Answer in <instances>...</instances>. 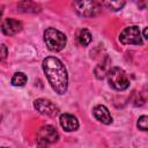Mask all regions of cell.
<instances>
[{
	"mask_svg": "<svg viewBox=\"0 0 148 148\" xmlns=\"http://www.w3.org/2000/svg\"><path fill=\"white\" fill-rule=\"evenodd\" d=\"M43 69L52 89L62 95L67 91L68 75L64 64L56 57H47L43 60Z\"/></svg>",
	"mask_w": 148,
	"mask_h": 148,
	"instance_id": "cell-1",
	"label": "cell"
},
{
	"mask_svg": "<svg viewBox=\"0 0 148 148\" xmlns=\"http://www.w3.org/2000/svg\"><path fill=\"white\" fill-rule=\"evenodd\" d=\"M44 42L50 51L58 52V51H61L66 46L67 39H66V36L61 31L54 28H47L44 31Z\"/></svg>",
	"mask_w": 148,
	"mask_h": 148,
	"instance_id": "cell-2",
	"label": "cell"
},
{
	"mask_svg": "<svg viewBox=\"0 0 148 148\" xmlns=\"http://www.w3.org/2000/svg\"><path fill=\"white\" fill-rule=\"evenodd\" d=\"M108 79H109L110 86L113 89L119 90V91L127 89L130 86V80H128L126 73L119 67L110 68V71L108 73Z\"/></svg>",
	"mask_w": 148,
	"mask_h": 148,
	"instance_id": "cell-3",
	"label": "cell"
},
{
	"mask_svg": "<svg viewBox=\"0 0 148 148\" xmlns=\"http://www.w3.org/2000/svg\"><path fill=\"white\" fill-rule=\"evenodd\" d=\"M73 8L82 17H92L99 12V6L95 0H74Z\"/></svg>",
	"mask_w": 148,
	"mask_h": 148,
	"instance_id": "cell-4",
	"label": "cell"
},
{
	"mask_svg": "<svg viewBox=\"0 0 148 148\" xmlns=\"http://www.w3.org/2000/svg\"><path fill=\"white\" fill-rule=\"evenodd\" d=\"M119 40L125 45H141L142 38H141L139 27L131 25L125 28L119 35Z\"/></svg>",
	"mask_w": 148,
	"mask_h": 148,
	"instance_id": "cell-5",
	"label": "cell"
},
{
	"mask_svg": "<svg viewBox=\"0 0 148 148\" xmlns=\"http://www.w3.org/2000/svg\"><path fill=\"white\" fill-rule=\"evenodd\" d=\"M59 134L57 130L51 125H44L37 131V143L40 146L50 145L58 141Z\"/></svg>",
	"mask_w": 148,
	"mask_h": 148,
	"instance_id": "cell-6",
	"label": "cell"
},
{
	"mask_svg": "<svg viewBox=\"0 0 148 148\" xmlns=\"http://www.w3.org/2000/svg\"><path fill=\"white\" fill-rule=\"evenodd\" d=\"M34 105H35V109L39 113H42L44 116H47V117H54V116H57L59 113L58 106L54 103H52L50 99H46V98L36 99Z\"/></svg>",
	"mask_w": 148,
	"mask_h": 148,
	"instance_id": "cell-7",
	"label": "cell"
},
{
	"mask_svg": "<svg viewBox=\"0 0 148 148\" xmlns=\"http://www.w3.org/2000/svg\"><path fill=\"white\" fill-rule=\"evenodd\" d=\"M1 30L7 36H14L22 30V23L15 18H5L1 24Z\"/></svg>",
	"mask_w": 148,
	"mask_h": 148,
	"instance_id": "cell-8",
	"label": "cell"
},
{
	"mask_svg": "<svg viewBox=\"0 0 148 148\" xmlns=\"http://www.w3.org/2000/svg\"><path fill=\"white\" fill-rule=\"evenodd\" d=\"M60 125L61 127L66 131V132H73L76 131L79 128V121L76 119V117H74L73 114L69 113H62L60 116Z\"/></svg>",
	"mask_w": 148,
	"mask_h": 148,
	"instance_id": "cell-9",
	"label": "cell"
},
{
	"mask_svg": "<svg viewBox=\"0 0 148 148\" xmlns=\"http://www.w3.org/2000/svg\"><path fill=\"white\" fill-rule=\"evenodd\" d=\"M92 113L98 121H101L105 125H109L112 123V117H111L108 108L104 105H96L92 110Z\"/></svg>",
	"mask_w": 148,
	"mask_h": 148,
	"instance_id": "cell-10",
	"label": "cell"
},
{
	"mask_svg": "<svg viewBox=\"0 0 148 148\" xmlns=\"http://www.w3.org/2000/svg\"><path fill=\"white\" fill-rule=\"evenodd\" d=\"M17 7L21 12H24V13H37L40 10V7L31 0H22L17 5Z\"/></svg>",
	"mask_w": 148,
	"mask_h": 148,
	"instance_id": "cell-11",
	"label": "cell"
},
{
	"mask_svg": "<svg viewBox=\"0 0 148 148\" xmlns=\"http://www.w3.org/2000/svg\"><path fill=\"white\" fill-rule=\"evenodd\" d=\"M76 40L81 46H87L91 42V34L87 29H80L76 34Z\"/></svg>",
	"mask_w": 148,
	"mask_h": 148,
	"instance_id": "cell-12",
	"label": "cell"
},
{
	"mask_svg": "<svg viewBox=\"0 0 148 148\" xmlns=\"http://www.w3.org/2000/svg\"><path fill=\"white\" fill-rule=\"evenodd\" d=\"M109 65H110V59L106 58L105 61H103L102 64H99V65L95 68V75H96L97 79H103V77L109 73V71H110Z\"/></svg>",
	"mask_w": 148,
	"mask_h": 148,
	"instance_id": "cell-13",
	"label": "cell"
},
{
	"mask_svg": "<svg viewBox=\"0 0 148 148\" xmlns=\"http://www.w3.org/2000/svg\"><path fill=\"white\" fill-rule=\"evenodd\" d=\"M102 2L108 9L113 10V12H118L125 6L126 0H102Z\"/></svg>",
	"mask_w": 148,
	"mask_h": 148,
	"instance_id": "cell-14",
	"label": "cell"
},
{
	"mask_svg": "<svg viewBox=\"0 0 148 148\" xmlns=\"http://www.w3.org/2000/svg\"><path fill=\"white\" fill-rule=\"evenodd\" d=\"M10 82H12V84L15 86V87H22V86H24L25 82H27V75L23 74V73H21V72H17V73H15V74L13 75Z\"/></svg>",
	"mask_w": 148,
	"mask_h": 148,
	"instance_id": "cell-15",
	"label": "cell"
},
{
	"mask_svg": "<svg viewBox=\"0 0 148 148\" xmlns=\"http://www.w3.org/2000/svg\"><path fill=\"white\" fill-rule=\"evenodd\" d=\"M131 101H132V103H133L135 106H140V105H142V104L145 103V98H143L142 95H141L140 92H138V91H133V94H132V96H131Z\"/></svg>",
	"mask_w": 148,
	"mask_h": 148,
	"instance_id": "cell-16",
	"label": "cell"
},
{
	"mask_svg": "<svg viewBox=\"0 0 148 148\" xmlns=\"http://www.w3.org/2000/svg\"><path fill=\"white\" fill-rule=\"evenodd\" d=\"M138 127L142 131H148V116H141L139 118Z\"/></svg>",
	"mask_w": 148,
	"mask_h": 148,
	"instance_id": "cell-17",
	"label": "cell"
},
{
	"mask_svg": "<svg viewBox=\"0 0 148 148\" xmlns=\"http://www.w3.org/2000/svg\"><path fill=\"white\" fill-rule=\"evenodd\" d=\"M136 3L139 6V8H142V9L148 7V0H138Z\"/></svg>",
	"mask_w": 148,
	"mask_h": 148,
	"instance_id": "cell-18",
	"label": "cell"
},
{
	"mask_svg": "<svg viewBox=\"0 0 148 148\" xmlns=\"http://www.w3.org/2000/svg\"><path fill=\"white\" fill-rule=\"evenodd\" d=\"M7 56V49H6V45H1V60H3Z\"/></svg>",
	"mask_w": 148,
	"mask_h": 148,
	"instance_id": "cell-19",
	"label": "cell"
},
{
	"mask_svg": "<svg viewBox=\"0 0 148 148\" xmlns=\"http://www.w3.org/2000/svg\"><path fill=\"white\" fill-rule=\"evenodd\" d=\"M143 37H145L146 39H148V27L145 28V30H143Z\"/></svg>",
	"mask_w": 148,
	"mask_h": 148,
	"instance_id": "cell-20",
	"label": "cell"
}]
</instances>
